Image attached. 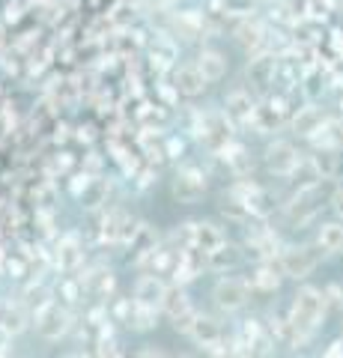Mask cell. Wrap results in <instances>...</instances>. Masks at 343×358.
I'll list each match as a JSON object with an SVG mask.
<instances>
[{"mask_svg": "<svg viewBox=\"0 0 343 358\" xmlns=\"http://www.w3.org/2000/svg\"><path fill=\"white\" fill-rule=\"evenodd\" d=\"M197 320V310L194 308H188V310H182L180 317H173V329L176 331H182V334H188V329H191V322Z\"/></svg>", "mask_w": 343, "mask_h": 358, "instance_id": "f35d334b", "label": "cell"}, {"mask_svg": "<svg viewBox=\"0 0 343 358\" xmlns=\"http://www.w3.org/2000/svg\"><path fill=\"white\" fill-rule=\"evenodd\" d=\"M326 120H328V117H326L316 105H305V108H298L295 114H293V131L298 134V138H307V141H311L314 134L323 129Z\"/></svg>", "mask_w": 343, "mask_h": 358, "instance_id": "7402d4cb", "label": "cell"}, {"mask_svg": "<svg viewBox=\"0 0 343 358\" xmlns=\"http://www.w3.org/2000/svg\"><path fill=\"white\" fill-rule=\"evenodd\" d=\"M314 167L319 171V176L323 179H331L337 173V150H331V147H319V152L314 155Z\"/></svg>", "mask_w": 343, "mask_h": 358, "instance_id": "e575fe53", "label": "cell"}, {"mask_svg": "<svg viewBox=\"0 0 343 358\" xmlns=\"http://www.w3.org/2000/svg\"><path fill=\"white\" fill-rule=\"evenodd\" d=\"M90 179H93V176L87 173V171H84V173H78V176H72V182H69V192H72L75 197H78V194L84 192V188H87V182H90Z\"/></svg>", "mask_w": 343, "mask_h": 358, "instance_id": "ab89813d", "label": "cell"}, {"mask_svg": "<svg viewBox=\"0 0 343 358\" xmlns=\"http://www.w3.org/2000/svg\"><path fill=\"white\" fill-rule=\"evenodd\" d=\"M152 176H159L156 171H152V167H149V171H143V173L138 176V185H140V188H147V185H152V182H156V179H152Z\"/></svg>", "mask_w": 343, "mask_h": 358, "instance_id": "681fc988", "label": "cell"}, {"mask_svg": "<svg viewBox=\"0 0 343 358\" xmlns=\"http://www.w3.org/2000/svg\"><path fill=\"white\" fill-rule=\"evenodd\" d=\"M54 263H57L60 272H75L84 263V245L78 239V233H69L63 236L57 245V254H54Z\"/></svg>", "mask_w": 343, "mask_h": 358, "instance_id": "ffe728a7", "label": "cell"}, {"mask_svg": "<svg viewBox=\"0 0 343 358\" xmlns=\"http://www.w3.org/2000/svg\"><path fill=\"white\" fill-rule=\"evenodd\" d=\"M33 326H36V334L45 341H60L66 331L72 329V313L60 308L57 301H42V305L33 310Z\"/></svg>", "mask_w": 343, "mask_h": 358, "instance_id": "3957f363", "label": "cell"}, {"mask_svg": "<svg viewBox=\"0 0 343 358\" xmlns=\"http://www.w3.org/2000/svg\"><path fill=\"white\" fill-rule=\"evenodd\" d=\"M218 155L227 162V167H230V173L233 176H251L254 173V155H251V150L245 147V143L227 141Z\"/></svg>", "mask_w": 343, "mask_h": 358, "instance_id": "e0dca14e", "label": "cell"}, {"mask_svg": "<svg viewBox=\"0 0 343 358\" xmlns=\"http://www.w3.org/2000/svg\"><path fill=\"white\" fill-rule=\"evenodd\" d=\"M340 341H343V338H340Z\"/></svg>", "mask_w": 343, "mask_h": 358, "instance_id": "680465c9", "label": "cell"}, {"mask_svg": "<svg viewBox=\"0 0 343 358\" xmlns=\"http://www.w3.org/2000/svg\"><path fill=\"white\" fill-rule=\"evenodd\" d=\"M316 147H331V150H343V117L337 120H326L323 129H319L311 138Z\"/></svg>", "mask_w": 343, "mask_h": 358, "instance_id": "4316f807", "label": "cell"}, {"mask_svg": "<svg viewBox=\"0 0 343 358\" xmlns=\"http://www.w3.org/2000/svg\"><path fill=\"white\" fill-rule=\"evenodd\" d=\"M42 301H48V289L42 284H30L24 293H21V305L24 308H39Z\"/></svg>", "mask_w": 343, "mask_h": 358, "instance_id": "d590c367", "label": "cell"}, {"mask_svg": "<svg viewBox=\"0 0 343 358\" xmlns=\"http://www.w3.org/2000/svg\"><path fill=\"white\" fill-rule=\"evenodd\" d=\"M245 209H248V215H254V218H269L275 212V197L269 192H263V188H257V192L245 200Z\"/></svg>", "mask_w": 343, "mask_h": 358, "instance_id": "d6a6232c", "label": "cell"}, {"mask_svg": "<svg viewBox=\"0 0 343 358\" xmlns=\"http://www.w3.org/2000/svg\"><path fill=\"white\" fill-rule=\"evenodd\" d=\"M286 179H295V188H307V185L319 182L323 176H319V171L314 167V162H311V159H307V162H305V159H298V164L293 167V173L286 176Z\"/></svg>", "mask_w": 343, "mask_h": 358, "instance_id": "836d02e7", "label": "cell"}, {"mask_svg": "<svg viewBox=\"0 0 343 358\" xmlns=\"http://www.w3.org/2000/svg\"><path fill=\"white\" fill-rule=\"evenodd\" d=\"M180 236L185 245H197V248H203V251H212L215 245H221L227 239L224 230L212 221H188L180 227Z\"/></svg>", "mask_w": 343, "mask_h": 358, "instance_id": "9c48e42d", "label": "cell"}, {"mask_svg": "<svg viewBox=\"0 0 343 358\" xmlns=\"http://www.w3.org/2000/svg\"><path fill=\"white\" fill-rule=\"evenodd\" d=\"M212 299H215V308L224 310V313H236L248 305L251 299V287L245 278H218V284L212 289Z\"/></svg>", "mask_w": 343, "mask_h": 358, "instance_id": "8992f818", "label": "cell"}, {"mask_svg": "<svg viewBox=\"0 0 343 358\" xmlns=\"http://www.w3.org/2000/svg\"><path fill=\"white\" fill-rule=\"evenodd\" d=\"M57 167H60V171H69V167H72V159H69V155H63V159H57Z\"/></svg>", "mask_w": 343, "mask_h": 358, "instance_id": "f5cc1de1", "label": "cell"}, {"mask_svg": "<svg viewBox=\"0 0 343 358\" xmlns=\"http://www.w3.org/2000/svg\"><path fill=\"white\" fill-rule=\"evenodd\" d=\"M149 3H152V6H156V9H164V6H170V3H176V0H149Z\"/></svg>", "mask_w": 343, "mask_h": 358, "instance_id": "db71d44e", "label": "cell"}, {"mask_svg": "<svg viewBox=\"0 0 343 358\" xmlns=\"http://www.w3.org/2000/svg\"><path fill=\"white\" fill-rule=\"evenodd\" d=\"M140 355H164V350H140Z\"/></svg>", "mask_w": 343, "mask_h": 358, "instance_id": "11a10c76", "label": "cell"}, {"mask_svg": "<svg viewBox=\"0 0 343 358\" xmlns=\"http://www.w3.org/2000/svg\"><path fill=\"white\" fill-rule=\"evenodd\" d=\"M176 57H180V45L170 33H159L156 39L149 42V63L156 72H168L176 66Z\"/></svg>", "mask_w": 343, "mask_h": 358, "instance_id": "9a60e30c", "label": "cell"}, {"mask_svg": "<svg viewBox=\"0 0 343 358\" xmlns=\"http://www.w3.org/2000/svg\"><path fill=\"white\" fill-rule=\"evenodd\" d=\"M254 108H257V102L251 99L248 90H233V93H227V99H224V117L233 129H248L251 126Z\"/></svg>", "mask_w": 343, "mask_h": 358, "instance_id": "4fadbf2b", "label": "cell"}, {"mask_svg": "<svg viewBox=\"0 0 343 358\" xmlns=\"http://www.w3.org/2000/svg\"><path fill=\"white\" fill-rule=\"evenodd\" d=\"M302 159V152H298L290 141H272L269 147H265V167L275 173V176H290L293 167L298 164Z\"/></svg>", "mask_w": 343, "mask_h": 358, "instance_id": "8fae6325", "label": "cell"}, {"mask_svg": "<svg viewBox=\"0 0 343 358\" xmlns=\"http://www.w3.org/2000/svg\"><path fill=\"white\" fill-rule=\"evenodd\" d=\"M233 126L227 122L224 114H200V129H197V138H200L203 143L212 152H221V147H224L227 141H233Z\"/></svg>", "mask_w": 343, "mask_h": 358, "instance_id": "ba28073f", "label": "cell"}, {"mask_svg": "<svg viewBox=\"0 0 343 358\" xmlns=\"http://www.w3.org/2000/svg\"><path fill=\"white\" fill-rule=\"evenodd\" d=\"M159 93H161L164 102H168V108H173V105H176V99H180V93H176V87H173V84H161V87H159Z\"/></svg>", "mask_w": 343, "mask_h": 358, "instance_id": "7bdbcfd3", "label": "cell"}, {"mask_svg": "<svg viewBox=\"0 0 343 358\" xmlns=\"http://www.w3.org/2000/svg\"><path fill=\"white\" fill-rule=\"evenodd\" d=\"M242 263V248L233 242H221L212 251H206V266L215 268V272H227V268H236Z\"/></svg>", "mask_w": 343, "mask_h": 358, "instance_id": "603a6c76", "label": "cell"}, {"mask_svg": "<svg viewBox=\"0 0 343 358\" xmlns=\"http://www.w3.org/2000/svg\"><path fill=\"white\" fill-rule=\"evenodd\" d=\"M78 200H81V206H87V209H98L102 203H108V182L105 179H90L87 188L78 194Z\"/></svg>", "mask_w": 343, "mask_h": 358, "instance_id": "1f68e13d", "label": "cell"}, {"mask_svg": "<svg viewBox=\"0 0 343 358\" xmlns=\"http://www.w3.org/2000/svg\"><path fill=\"white\" fill-rule=\"evenodd\" d=\"M340 110H343V99H340Z\"/></svg>", "mask_w": 343, "mask_h": 358, "instance_id": "6f0895ef", "label": "cell"}, {"mask_svg": "<svg viewBox=\"0 0 343 358\" xmlns=\"http://www.w3.org/2000/svg\"><path fill=\"white\" fill-rule=\"evenodd\" d=\"M3 266H6L9 278H21V275H24V260H6Z\"/></svg>", "mask_w": 343, "mask_h": 358, "instance_id": "f6af8a7d", "label": "cell"}, {"mask_svg": "<svg viewBox=\"0 0 343 358\" xmlns=\"http://www.w3.org/2000/svg\"><path fill=\"white\" fill-rule=\"evenodd\" d=\"M129 326L135 331H152L159 322V308H149V305H138V301H131V313H129Z\"/></svg>", "mask_w": 343, "mask_h": 358, "instance_id": "83f0119b", "label": "cell"}, {"mask_svg": "<svg viewBox=\"0 0 343 358\" xmlns=\"http://www.w3.org/2000/svg\"><path fill=\"white\" fill-rule=\"evenodd\" d=\"M326 310L328 301L326 293L316 287H298V293L293 296V308H290V326H293V350H302V346L319 331V326L326 322Z\"/></svg>", "mask_w": 343, "mask_h": 358, "instance_id": "6da1fadb", "label": "cell"}, {"mask_svg": "<svg viewBox=\"0 0 343 358\" xmlns=\"http://www.w3.org/2000/svg\"><path fill=\"white\" fill-rule=\"evenodd\" d=\"M275 63H278V54L272 51H260V54H251V63H248V81L254 84L257 93H265L272 84H275Z\"/></svg>", "mask_w": 343, "mask_h": 358, "instance_id": "5bb4252c", "label": "cell"}, {"mask_svg": "<svg viewBox=\"0 0 343 358\" xmlns=\"http://www.w3.org/2000/svg\"><path fill=\"white\" fill-rule=\"evenodd\" d=\"M281 114H278V108H272V102H265V105H257L254 108V117H251V126L257 129L260 134H269L281 126Z\"/></svg>", "mask_w": 343, "mask_h": 358, "instance_id": "f1b7e54d", "label": "cell"}, {"mask_svg": "<svg viewBox=\"0 0 343 358\" xmlns=\"http://www.w3.org/2000/svg\"><path fill=\"white\" fill-rule=\"evenodd\" d=\"M164 289H168V284L159 278V272L140 275L138 284H135V299H131V301H138V305H149V308H159L161 299H164Z\"/></svg>", "mask_w": 343, "mask_h": 358, "instance_id": "44dd1931", "label": "cell"}, {"mask_svg": "<svg viewBox=\"0 0 343 358\" xmlns=\"http://www.w3.org/2000/svg\"><path fill=\"white\" fill-rule=\"evenodd\" d=\"M319 263H323V248L319 245H302V248H286L278 254V266L284 278H295V281L307 278Z\"/></svg>", "mask_w": 343, "mask_h": 358, "instance_id": "277c9868", "label": "cell"}, {"mask_svg": "<svg viewBox=\"0 0 343 358\" xmlns=\"http://www.w3.org/2000/svg\"><path fill=\"white\" fill-rule=\"evenodd\" d=\"M188 338H191L203 352L209 355H227V343H224V329L215 317H206V313H197V320L188 329Z\"/></svg>", "mask_w": 343, "mask_h": 358, "instance_id": "5b68a950", "label": "cell"}, {"mask_svg": "<svg viewBox=\"0 0 343 358\" xmlns=\"http://www.w3.org/2000/svg\"><path fill=\"white\" fill-rule=\"evenodd\" d=\"M0 326L9 329L13 334L24 331L27 329V310H24V305H13L9 299L0 301Z\"/></svg>", "mask_w": 343, "mask_h": 358, "instance_id": "484cf974", "label": "cell"}, {"mask_svg": "<svg viewBox=\"0 0 343 358\" xmlns=\"http://www.w3.org/2000/svg\"><path fill=\"white\" fill-rule=\"evenodd\" d=\"M60 299L66 305H75L81 299V281H63L60 284Z\"/></svg>", "mask_w": 343, "mask_h": 358, "instance_id": "8d00e7d4", "label": "cell"}, {"mask_svg": "<svg viewBox=\"0 0 343 358\" xmlns=\"http://www.w3.org/2000/svg\"><path fill=\"white\" fill-rule=\"evenodd\" d=\"M331 209H335L337 215L343 218V185H337L335 192H331Z\"/></svg>", "mask_w": 343, "mask_h": 358, "instance_id": "ee69618b", "label": "cell"}, {"mask_svg": "<svg viewBox=\"0 0 343 358\" xmlns=\"http://www.w3.org/2000/svg\"><path fill=\"white\" fill-rule=\"evenodd\" d=\"M326 206V194H323V182H314L307 188H295V194L290 203H284V218L290 227H305L307 221L316 218V212Z\"/></svg>", "mask_w": 343, "mask_h": 358, "instance_id": "7a4b0ae2", "label": "cell"}, {"mask_svg": "<svg viewBox=\"0 0 343 358\" xmlns=\"http://www.w3.org/2000/svg\"><path fill=\"white\" fill-rule=\"evenodd\" d=\"M269 3H275V6H286L290 0H269Z\"/></svg>", "mask_w": 343, "mask_h": 358, "instance_id": "9f6ffc18", "label": "cell"}, {"mask_svg": "<svg viewBox=\"0 0 343 358\" xmlns=\"http://www.w3.org/2000/svg\"><path fill=\"white\" fill-rule=\"evenodd\" d=\"M168 317L173 320V317H180L182 310H188L191 308V301H188V293H185V284H176L173 281V287H168L164 289V299H161V305H159Z\"/></svg>", "mask_w": 343, "mask_h": 358, "instance_id": "d4e9b609", "label": "cell"}, {"mask_svg": "<svg viewBox=\"0 0 343 358\" xmlns=\"http://www.w3.org/2000/svg\"><path fill=\"white\" fill-rule=\"evenodd\" d=\"M331 87L343 90V72H335V75H331Z\"/></svg>", "mask_w": 343, "mask_h": 358, "instance_id": "816d5d0a", "label": "cell"}, {"mask_svg": "<svg viewBox=\"0 0 343 358\" xmlns=\"http://www.w3.org/2000/svg\"><path fill=\"white\" fill-rule=\"evenodd\" d=\"M13 338H15L13 331L0 326V355H9V352H13Z\"/></svg>", "mask_w": 343, "mask_h": 358, "instance_id": "b9f144b4", "label": "cell"}, {"mask_svg": "<svg viewBox=\"0 0 343 358\" xmlns=\"http://www.w3.org/2000/svg\"><path fill=\"white\" fill-rule=\"evenodd\" d=\"M197 69H200V75L206 78V81H221V78H227V57L221 51H212V48H203L200 57H197Z\"/></svg>", "mask_w": 343, "mask_h": 358, "instance_id": "cb8c5ba5", "label": "cell"}, {"mask_svg": "<svg viewBox=\"0 0 343 358\" xmlns=\"http://www.w3.org/2000/svg\"><path fill=\"white\" fill-rule=\"evenodd\" d=\"M129 245L135 248V260L143 263V257L156 248V230H152L149 224H138V230H135V236L129 239Z\"/></svg>", "mask_w": 343, "mask_h": 358, "instance_id": "4dcf8cb0", "label": "cell"}, {"mask_svg": "<svg viewBox=\"0 0 343 358\" xmlns=\"http://www.w3.org/2000/svg\"><path fill=\"white\" fill-rule=\"evenodd\" d=\"M245 248H248V257L263 263V260H272V257L281 254V239H278V233L269 230L265 224H257V227L248 230Z\"/></svg>", "mask_w": 343, "mask_h": 358, "instance_id": "7c38bea8", "label": "cell"}, {"mask_svg": "<svg viewBox=\"0 0 343 358\" xmlns=\"http://www.w3.org/2000/svg\"><path fill=\"white\" fill-rule=\"evenodd\" d=\"M326 358H343V341H331L326 350H323Z\"/></svg>", "mask_w": 343, "mask_h": 358, "instance_id": "bcb514c9", "label": "cell"}, {"mask_svg": "<svg viewBox=\"0 0 343 358\" xmlns=\"http://www.w3.org/2000/svg\"><path fill=\"white\" fill-rule=\"evenodd\" d=\"M129 313H131V299H119L117 305H114V320L126 322V320H129Z\"/></svg>", "mask_w": 343, "mask_h": 358, "instance_id": "60d3db41", "label": "cell"}, {"mask_svg": "<svg viewBox=\"0 0 343 358\" xmlns=\"http://www.w3.org/2000/svg\"><path fill=\"white\" fill-rule=\"evenodd\" d=\"M281 266H278V257H272V260H263L257 268H254L248 287L251 289H260V293H278L281 289Z\"/></svg>", "mask_w": 343, "mask_h": 358, "instance_id": "ac0fdd59", "label": "cell"}, {"mask_svg": "<svg viewBox=\"0 0 343 358\" xmlns=\"http://www.w3.org/2000/svg\"><path fill=\"white\" fill-rule=\"evenodd\" d=\"M203 194H206V173L194 164L180 167L173 176V197L180 200V203L191 206L197 200H203Z\"/></svg>", "mask_w": 343, "mask_h": 358, "instance_id": "52a82bcc", "label": "cell"}, {"mask_svg": "<svg viewBox=\"0 0 343 358\" xmlns=\"http://www.w3.org/2000/svg\"><path fill=\"white\" fill-rule=\"evenodd\" d=\"M164 159H182V152H185V141L182 138H168L164 141Z\"/></svg>", "mask_w": 343, "mask_h": 358, "instance_id": "74e56055", "label": "cell"}, {"mask_svg": "<svg viewBox=\"0 0 343 358\" xmlns=\"http://www.w3.org/2000/svg\"><path fill=\"white\" fill-rule=\"evenodd\" d=\"M319 248L326 254H343V224L337 221H328L319 227Z\"/></svg>", "mask_w": 343, "mask_h": 358, "instance_id": "f546056e", "label": "cell"}, {"mask_svg": "<svg viewBox=\"0 0 343 358\" xmlns=\"http://www.w3.org/2000/svg\"><path fill=\"white\" fill-rule=\"evenodd\" d=\"M233 39H236L239 48H245L248 54L269 51V27L257 18H242L233 30Z\"/></svg>", "mask_w": 343, "mask_h": 358, "instance_id": "30bf717a", "label": "cell"}, {"mask_svg": "<svg viewBox=\"0 0 343 358\" xmlns=\"http://www.w3.org/2000/svg\"><path fill=\"white\" fill-rule=\"evenodd\" d=\"M331 48H335V54H337V57L343 60V33L340 30H331Z\"/></svg>", "mask_w": 343, "mask_h": 358, "instance_id": "c3c4849f", "label": "cell"}, {"mask_svg": "<svg viewBox=\"0 0 343 358\" xmlns=\"http://www.w3.org/2000/svg\"><path fill=\"white\" fill-rule=\"evenodd\" d=\"M206 78L200 75V69L191 63V66H173V87H176V93L180 96H188V99H197V96H203V90H206Z\"/></svg>", "mask_w": 343, "mask_h": 358, "instance_id": "2e32d148", "label": "cell"}, {"mask_svg": "<svg viewBox=\"0 0 343 358\" xmlns=\"http://www.w3.org/2000/svg\"><path fill=\"white\" fill-rule=\"evenodd\" d=\"M326 301H331V305H340V301H343V289H340L337 284H331V287L326 289Z\"/></svg>", "mask_w": 343, "mask_h": 358, "instance_id": "7dc6e473", "label": "cell"}, {"mask_svg": "<svg viewBox=\"0 0 343 358\" xmlns=\"http://www.w3.org/2000/svg\"><path fill=\"white\" fill-rule=\"evenodd\" d=\"M135 230H138L135 218H131L129 212H123V209H114L102 224V236L108 242H129L131 236H135Z\"/></svg>", "mask_w": 343, "mask_h": 358, "instance_id": "d6986e66", "label": "cell"}, {"mask_svg": "<svg viewBox=\"0 0 343 358\" xmlns=\"http://www.w3.org/2000/svg\"><path fill=\"white\" fill-rule=\"evenodd\" d=\"M84 167H87V173H90V171H98V167H102V159H98V155H87Z\"/></svg>", "mask_w": 343, "mask_h": 358, "instance_id": "f907efd6", "label": "cell"}]
</instances>
